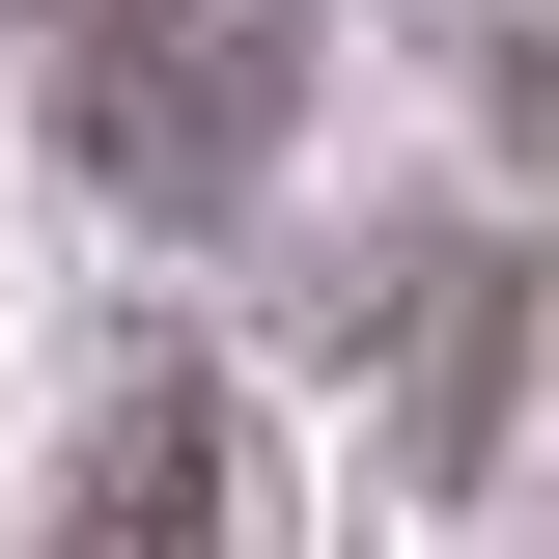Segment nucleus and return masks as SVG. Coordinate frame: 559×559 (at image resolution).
<instances>
[{
    "label": "nucleus",
    "instance_id": "obj_1",
    "mask_svg": "<svg viewBox=\"0 0 559 559\" xmlns=\"http://www.w3.org/2000/svg\"><path fill=\"white\" fill-rule=\"evenodd\" d=\"M252 112H280V28H112V57H84V168H112V197H224Z\"/></svg>",
    "mask_w": 559,
    "mask_h": 559
},
{
    "label": "nucleus",
    "instance_id": "obj_2",
    "mask_svg": "<svg viewBox=\"0 0 559 559\" xmlns=\"http://www.w3.org/2000/svg\"><path fill=\"white\" fill-rule=\"evenodd\" d=\"M57 559H224V392H112V419H84Z\"/></svg>",
    "mask_w": 559,
    "mask_h": 559
}]
</instances>
